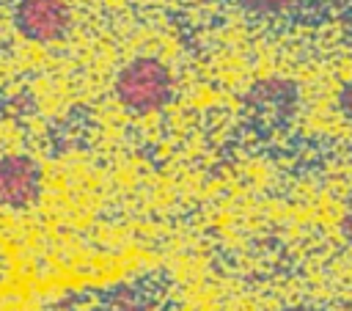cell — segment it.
<instances>
[{
    "mask_svg": "<svg viewBox=\"0 0 352 311\" xmlns=\"http://www.w3.org/2000/svg\"><path fill=\"white\" fill-rule=\"evenodd\" d=\"M338 231L344 237V242L352 248V187L344 198V206H341V217H338Z\"/></svg>",
    "mask_w": 352,
    "mask_h": 311,
    "instance_id": "obj_7",
    "label": "cell"
},
{
    "mask_svg": "<svg viewBox=\"0 0 352 311\" xmlns=\"http://www.w3.org/2000/svg\"><path fill=\"white\" fill-rule=\"evenodd\" d=\"M278 311H324V308L311 305V303H289V305H280Z\"/></svg>",
    "mask_w": 352,
    "mask_h": 311,
    "instance_id": "obj_8",
    "label": "cell"
},
{
    "mask_svg": "<svg viewBox=\"0 0 352 311\" xmlns=\"http://www.w3.org/2000/svg\"><path fill=\"white\" fill-rule=\"evenodd\" d=\"M113 96L129 116L143 118L162 113L176 96L173 69L157 55H135L116 72Z\"/></svg>",
    "mask_w": 352,
    "mask_h": 311,
    "instance_id": "obj_1",
    "label": "cell"
},
{
    "mask_svg": "<svg viewBox=\"0 0 352 311\" xmlns=\"http://www.w3.org/2000/svg\"><path fill=\"white\" fill-rule=\"evenodd\" d=\"M242 107L248 110L250 118L275 127L289 121L297 107H300V88L289 80V77H258L256 83H250V88L242 96Z\"/></svg>",
    "mask_w": 352,
    "mask_h": 311,
    "instance_id": "obj_4",
    "label": "cell"
},
{
    "mask_svg": "<svg viewBox=\"0 0 352 311\" xmlns=\"http://www.w3.org/2000/svg\"><path fill=\"white\" fill-rule=\"evenodd\" d=\"M336 110H338L341 121L349 127V132H352V77H346L338 85V91H336Z\"/></svg>",
    "mask_w": 352,
    "mask_h": 311,
    "instance_id": "obj_6",
    "label": "cell"
},
{
    "mask_svg": "<svg viewBox=\"0 0 352 311\" xmlns=\"http://www.w3.org/2000/svg\"><path fill=\"white\" fill-rule=\"evenodd\" d=\"M44 195V168L22 151L0 154V209L28 212Z\"/></svg>",
    "mask_w": 352,
    "mask_h": 311,
    "instance_id": "obj_3",
    "label": "cell"
},
{
    "mask_svg": "<svg viewBox=\"0 0 352 311\" xmlns=\"http://www.w3.org/2000/svg\"><path fill=\"white\" fill-rule=\"evenodd\" d=\"M72 3L69 0H16L14 28L16 33L38 47L60 44L72 33Z\"/></svg>",
    "mask_w": 352,
    "mask_h": 311,
    "instance_id": "obj_2",
    "label": "cell"
},
{
    "mask_svg": "<svg viewBox=\"0 0 352 311\" xmlns=\"http://www.w3.org/2000/svg\"><path fill=\"white\" fill-rule=\"evenodd\" d=\"M248 11L253 14H261V17H278L283 11H289L297 0H239Z\"/></svg>",
    "mask_w": 352,
    "mask_h": 311,
    "instance_id": "obj_5",
    "label": "cell"
},
{
    "mask_svg": "<svg viewBox=\"0 0 352 311\" xmlns=\"http://www.w3.org/2000/svg\"><path fill=\"white\" fill-rule=\"evenodd\" d=\"M6 278H8V261H6V253L0 250V289H3Z\"/></svg>",
    "mask_w": 352,
    "mask_h": 311,
    "instance_id": "obj_9",
    "label": "cell"
}]
</instances>
